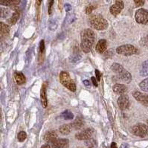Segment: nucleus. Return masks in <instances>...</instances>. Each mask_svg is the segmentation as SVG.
Listing matches in <instances>:
<instances>
[{
  "label": "nucleus",
  "mask_w": 148,
  "mask_h": 148,
  "mask_svg": "<svg viewBox=\"0 0 148 148\" xmlns=\"http://www.w3.org/2000/svg\"><path fill=\"white\" fill-rule=\"evenodd\" d=\"M10 14V11L7 8H1V17L5 18L8 16Z\"/></svg>",
  "instance_id": "29"
},
{
  "label": "nucleus",
  "mask_w": 148,
  "mask_h": 148,
  "mask_svg": "<svg viewBox=\"0 0 148 148\" xmlns=\"http://www.w3.org/2000/svg\"><path fill=\"white\" fill-rule=\"evenodd\" d=\"M93 133H94V130L92 128H87V129L84 130L80 131V132L77 133L75 135V138L77 140H80V141H83V140L87 141V140L90 139Z\"/></svg>",
  "instance_id": "8"
},
{
  "label": "nucleus",
  "mask_w": 148,
  "mask_h": 148,
  "mask_svg": "<svg viewBox=\"0 0 148 148\" xmlns=\"http://www.w3.org/2000/svg\"><path fill=\"white\" fill-rule=\"evenodd\" d=\"M26 138H27L26 132H24V131H21V132H19V133H18L17 138H18V140H19V141H20V142H23V141H24Z\"/></svg>",
  "instance_id": "28"
},
{
  "label": "nucleus",
  "mask_w": 148,
  "mask_h": 148,
  "mask_svg": "<svg viewBox=\"0 0 148 148\" xmlns=\"http://www.w3.org/2000/svg\"><path fill=\"white\" fill-rule=\"evenodd\" d=\"M54 1H49V14H51V7H52Z\"/></svg>",
  "instance_id": "33"
},
{
  "label": "nucleus",
  "mask_w": 148,
  "mask_h": 148,
  "mask_svg": "<svg viewBox=\"0 0 148 148\" xmlns=\"http://www.w3.org/2000/svg\"><path fill=\"white\" fill-rule=\"evenodd\" d=\"M64 8H65V10H66V11H70L71 10V6L69 4H66L64 5Z\"/></svg>",
  "instance_id": "36"
},
{
  "label": "nucleus",
  "mask_w": 148,
  "mask_h": 148,
  "mask_svg": "<svg viewBox=\"0 0 148 148\" xmlns=\"http://www.w3.org/2000/svg\"><path fill=\"white\" fill-rule=\"evenodd\" d=\"M80 58H81V56H80V51H78L77 52H76V49H75L74 53L73 54H72V56L71 57L70 60H71V62H73V63H76V62H77L78 60H80Z\"/></svg>",
  "instance_id": "24"
},
{
  "label": "nucleus",
  "mask_w": 148,
  "mask_h": 148,
  "mask_svg": "<svg viewBox=\"0 0 148 148\" xmlns=\"http://www.w3.org/2000/svg\"><path fill=\"white\" fill-rule=\"evenodd\" d=\"M14 77H15V80H16L18 85H22L26 81V78L25 77V75L21 72H15Z\"/></svg>",
  "instance_id": "19"
},
{
  "label": "nucleus",
  "mask_w": 148,
  "mask_h": 148,
  "mask_svg": "<svg viewBox=\"0 0 148 148\" xmlns=\"http://www.w3.org/2000/svg\"><path fill=\"white\" fill-rule=\"evenodd\" d=\"M118 105L121 110H125L129 108L130 100L127 95H121L118 99Z\"/></svg>",
  "instance_id": "12"
},
{
  "label": "nucleus",
  "mask_w": 148,
  "mask_h": 148,
  "mask_svg": "<svg viewBox=\"0 0 148 148\" xmlns=\"http://www.w3.org/2000/svg\"><path fill=\"white\" fill-rule=\"evenodd\" d=\"M41 148H51V146L49 144H45V145H42V146L41 147Z\"/></svg>",
  "instance_id": "40"
},
{
  "label": "nucleus",
  "mask_w": 148,
  "mask_h": 148,
  "mask_svg": "<svg viewBox=\"0 0 148 148\" xmlns=\"http://www.w3.org/2000/svg\"><path fill=\"white\" fill-rule=\"evenodd\" d=\"M124 8V2L123 1H115L113 5H112L110 8V11L111 14L113 16H118L121 13V11Z\"/></svg>",
  "instance_id": "10"
},
{
  "label": "nucleus",
  "mask_w": 148,
  "mask_h": 148,
  "mask_svg": "<svg viewBox=\"0 0 148 148\" xmlns=\"http://www.w3.org/2000/svg\"><path fill=\"white\" fill-rule=\"evenodd\" d=\"M117 53L121 55L124 56H131L133 54H138L139 51L134 45L126 44V45H121L116 49Z\"/></svg>",
  "instance_id": "5"
},
{
  "label": "nucleus",
  "mask_w": 148,
  "mask_h": 148,
  "mask_svg": "<svg viewBox=\"0 0 148 148\" xmlns=\"http://www.w3.org/2000/svg\"><path fill=\"white\" fill-rule=\"evenodd\" d=\"M135 18L136 22L139 24H148V11L145 8L138 9L136 11Z\"/></svg>",
  "instance_id": "7"
},
{
  "label": "nucleus",
  "mask_w": 148,
  "mask_h": 148,
  "mask_svg": "<svg viewBox=\"0 0 148 148\" xmlns=\"http://www.w3.org/2000/svg\"><path fill=\"white\" fill-rule=\"evenodd\" d=\"M92 81L93 85H94L95 86V87H97V86H98V82H97V80H96L95 77H92Z\"/></svg>",
  "instance_id": "37"
},
{
  "label": "nucleus",
  "mask_w": 148,
  "mask_h": 148,
  "mask_svg": "<svg viewBox=\"0 0 148 148\" xmlns=\"http://www.w3.org/2000/svg\"><path fill=\"white\" fill-rule=\"evenodd\" d=\"M140 75L142 77H146L148 75V60L141 64L140 69Z\"/></svg>",
  "instance_id": "21"
},
{
  "label": "nucleus",
  "mask_w": 148,
  "mask_h": 148,
  "mask_svg": "<svg viewBox=\"0 0 148 148\" xmlns=\"http://www.w3.org/2000/svg\"><path fill=\"white\" fill-rule=\"evenodd\" d=\"M10 32V27L5 23L1 22L0 23V34H1V38L7 37Z\"/></svg>",
  "instance_id": "17"
},
{
  "label": "nucleus",
  "mask_w": 148,
  "mask_h": 148,
  "mask_svg": "<svg viewBox=\"0 0 148 148\" xmlns=\"http://www.w3.org/2000/svg\"><path fill=\"white\" fill-rule=\"evenodd\" d=\"M106 48H107V42H106V40H100L98 41V42L96 45V51H98V53L101 54V53H103L106 50Z\"/></svg>",
  "instance_id": "15"
},
{
  "label": "nucleus",
  "mask_w": 148,
  "mask_h": 148,
  "mask_svg": "<svg viewBox=\"0 0 148 148\" xmlns=\"http://www.w3.org/2000/svg\"><path fill=\"white\" fill-rule=\"evenodd\" d=\"M52 148H68L69 141L66 138H57L55 141L51 143Z\"/></svg>",
  "instance_id": "11"
},
{
  "label": "nucleus",
  "mask_w": 148,
  "mask_h": 148,
  "mask_svg": "<svg viewBox=\"0 0 148 148\" xmlns=\"http://www.w3.org/2000/svg\"><path fill=\"white\" fill-rule=\"evenodd\" d=\"M81 43L80 47L84 53H89L92 49L95 39V32L92 29L86 28L83 30L80 34Z\"/></svg>",
  "instance_id": "1"
},
{
  "label": "nucleus",
  "mask_w": 148,
  "mask_h": 148,
  "mask_svg": "<svg viewBox=\"0 0 148 148\" xmlns=\"http://www.w3.org/2000/svg\"><path fill=\"white\" fill-rule=\"evenodd\" d=\"M95 9V6L94 5H89L86 8V14H90L92 12V11Z\"/></svg>",
  "instance_id": "31"
},
{
  "label": "nucleus",
  "mask_w": 148,
  "mask_h": 148,
  "mask_svg": "<svg viewBox=\"0 0 148 148\" xmlns=\"http://www.w3.org/2000/svg\"><path fill=\"white\" fill-rule=\"evenodd\" d=\"M147 124H148V120H147Z\"/></svg>",
  "instance_id": "42"
},
{
  "label": "nucleus",
  "mask_w": 148,
  "mask_h": 148,
  "mask_svg": "<svg viewBox=\"0 0 148 148\" xmlns=\"http://www.w3.org/2000/svg\"><path fill=\"white\" fill-rule=\"evenodd\" d=\"M143 44L148 49V35L143 40Z\"/></svg>",
  "instance_id": "35"
},
{
  "label": "nucleus",
  "mask_w": 148,
  "mask_h": 148,
  "mask_svg": "<svg viewBox=\"0 0 148 148\" xmlns=\"http://www.w3.org/2000/svg\"><path fill=\"white\" fill-rule=\"evenodd\" d=\"M111 69L118 75L119 78L126 84H130L132 80V75L129 71H127L121 64L114 63L111 66Z\"/></svg>",
  "instance_id": "3"
},
{
  "label": "nucleus",
  "mask_w": 148,
  "mask_h": 148,
  "mask_svg": "<svg viewBox=\"0 0 148 148\" xmlns=\"http://www.w3.org/2000/svg\"><path fill=\"white\" fill-rule=\"evenodd\" d=\"M133 98L145 106H148V94H142L140 92L135 91L132 92Z\"/></svg>",
  "instance_id": "9"
},
{
  "label": "nucleus",
  "mask_w": 148,
  "mask_h": 148,
  "mask_svg": "<svg viewBox=\"0 0 148 148\" xmlns=\"http://www.w3.org/2000/svg\"><path fill=\"white\" fill-rule=\"evenodd\" d=\"M113 91L115 94L124 95V93L127 91V88L124 84H116L113 86Z\"/></svg>",
  "instance_id": "16"
},
{
  "label": "nucleus",
  "mask_w": 148,
  "mask_h": 148,
  "mask_svg": "<svg viewBox=\"0 0 148 148\" xmlns=\"http://www.w3.org/2000/svg\"><path fill=\"white\" fill-rule=\"evenodd\" d=\"M47 83L45 82L42 84L41 92H40V98L42 101V104L44 108H46L48 106V100L47 96H46V87H47Z\"/></svg>",
  "instance_id": "13"
},
{
  "label": "nucleus",
  "mask_w": 148,
  "mask_h": 148,
  "mask_svg": "<svg viewBox=\"0 0 148 148\" xmlns=\"http://www.w3.org/2000/svg\"><path fill=\"white\" fill-rule=\"evenodd\" d=\"M62 117L66 120H71L74 119V114L71 112L69 111V110H66V111L62 112Z\"/></svg>",
  "instance_id": "25"
},
{
  "label": "nucleus",
  "mask_w": 148,
  "mask_h": 148,
  "mask_svg": "<svg viewBox=\"0 0 148 148\" xmlns=\"http://www.w3.org/2000/svg\"><path fill=\"white\" fill-rule=\"evenodd\" d=\"M86 145H88V146H89V147H91V148H95L96 147L95 141L93 139H91V138L86 141Z\"/></svg>",
  "instance_id": "30"
},
{
  "label": "nucleus",
  "mask_w": 148,
  "mask_h": 148,
  "mask_svg": "<svg viewBox=\"0 0 148 148\" xmlns=\"http://www.w3.org/2000/svg\"><path fill=\"white\" fill-rule=\"evenodd\" d=\"M44 51H45V42H44V40H41L40 42V51H39V57H40L41 55V58H40L39 60L40 62V60L43 59V54H44Z\"/></svg>",
  "instance_id": "26"
},
{
  "label": "nucleus",
  "mask_w": 148,
  "mask_h": 148,
  "mask_svg": "<svg viewBox=\"0 0 148 148\" xmlns=\"http://www.w3.org/2000/svg\"><path fill=\"white\" fill-rule=\"evenodd\" d=\"M43 138L46 142L51 143L58 138V134H57V132L54 130L49 131V132H47L45 135H44Z\"/></svg>",
  "instance_id": "14"
},
{
  "label": "nucleus",
  "mask_w": 148,
  "mask_h": 148,
  "mask_svg": "<svg viewBox=\"0 0 148 148\" xmlns=\"http://www.w3.org/2000/svg\"><path fill=\"white\" fill-rule=\"evenodd\" d=\"M89 23L91 26L98 31H103L108 27V22L101 14H92L89 17Z\"/></svg>",
  "instance_id": "2"
},
{
  "label": "nucleus",
  "mask_w": 148,
  "mask_h": 148,
  "mask_svg": "<svg viewBox=\"0 0 148 148\" xmlns=\"http://www.w3.org/2000/svg\"><path fill=\"white\" fill-rule=\"evenodd\" d=\"M88 148H91V147H88Z\"/></svg>",
  "instance_id": "43"
},
{
  "label": "nucleus",
  "mask_w": 148,
  "mask_h": 148,
  "mask_svg": "<svg viewBox=\"0 0 148 148\" xmlns=\"http://www.w3.org/2000/svg\"><path fill=\"white\" fill-rule=\"evenodd\" d=\"M95 75H96V77H97V80L98 81H100L101 80V72L98 71V69L95 70Z\"/></svg>",
  "instance_id": "34"
},
{
  "label": "nucleus",
  "mask_w": 148,
  "mask_h": 148,
  "mask_svg": "<svg viewBox=\"0 0 148 148\" xmlns=\"http://www.w3.org/2000/svg\"><path fill=\"white\" fill-rule=\"evenodd\" d=\"M19 18V13L17 11H16L14 14H12L11 17L8 20V23H10L11 25H14L16 22L18 21Z\"/></svg>",
  "instance_id": "23"
},
{
  "label": "nucleus",
  "mask_w": 148,
  "mask_h": 148,
  "mask_svg": "<svg viewBox=\"0 0 148 148\" xmlns=\"http://www.w3.org/2000/svg\"><path fill=\"white\" fill-rule=\"evenodd\" d=\"M71 127H72V129L76 130H80L83 127H84V119H83L81 117H78L77 119H75V120L74 121L73 123H71Z\"/></svg>",
  "instance_id": "18"
},
{
  "label": "nucleus",
  "mask_w": 148,
  "mask_h": 148,
  "mask_svg": "<svg viewBox=\"0 0 148 148\" xmlns=\"http://www.w3.org/2000/svg\"><path fill=\"white\" fill-rule=\"evenodd\" d=\"M60 81L62 85L64 86L65 87L67 88L69 90L71 91V92L76 91V85L67 71H61L60 75Z\"/></svg>",
  "instance_id": "4"
},
{
  "label": "nucleus",
  "mask_w": 148,
  "mask_h": 148,
  "mask_svg": "<svg viewBox=\"0 0 148 148\" xmlns=\"http://www.w3.org/2000/svg\"><path fill=\"white\" fill-rule=\"evenodd\" d=\"M132 132L135 136L144 138L148 135V127L146 124L139 123L132 127Z\"/></svg>",
  "instance_id": "6"
},
{
  "label": "nucleus",
  "mask_w": 148,
  "mask_h": 148,
  "mask_svg": "<svg viewBox=\"0 0 148 148\" xmlns=\"http://www.w3.org/2000/svg\"><path fill=\"white\" fill-rule=\"evenodd\" d=\"M120 148H129V146H128L127 144H122V145H121Z\"/></svg>",
  "instance_id": "39"
},
{
  "label": "nucleus",
  "mask_w": 148,
  "mask_h": 148,
  "mask_svg": "<svg viewBox=\"0 0 148 148\" xmlns=\"http://www.w3.org/2000/svg\"><path fill=\"white\" fill-rule=\"evenodd\" d=\"M20 2L19 0H1L0 1V4L2 5H5V6H17L18 4Z\"/></svg>",
  "instance_id": "22"
},
{
  "label": "nucleus",
  "mask_w": 148,
  "mask_h": 148,
  "mask_svg": "<svg viewBox=\"0 0 148 148\" xmlns=\"http://www.w3.org/2000/svg\"><path fill=\"white\" fill-rule=\"evenodd\" d=\"M139 87L144 92H148V77L140 83Z\"/></svg>",
  "instance_id": "27"
},
{
  "label": "nucleus",
  "mask_w": 148,
  "mask_h": 148,
  "mask_svg": "<svg viewBox=\"0 0 148 148\" xmlns=\"http://www.w3.org/2000/svg\"><path fill=\"white\" fill-rule=\"evenodd\" d=\"M71 130H72V127H71V124H63V125L60 126L59 128L60 132L63 135H69L71 132Z\"/></svg>",
  "instance_id": "20"
},
{
  "label": "nucleus",
  "mask_w": 148,
  "mask_h": 148,
  "mask_svg": "<svg viewBox=\"0 0 148 148\" xmlns=\"http://www.w3.org/2000/svg\"><path fill=\"white\" fill-rule=\"evenodd\" d=\"M111 148H118V147H117V145H116V144H115V142L112 143Z\"/></svg>",
  "instance_id": "41"
},
{
  "label": "nucleus",
  "mask_w": 148,
  "mask_h": 148,
  "mask_svg": "<svg viewBox=\"0 0 148 148\" xmlns=\"http://www.w3.org/2000/svg\"><path fill=\"white\" fill-rule=\"evenodd\" d=\"M134 3L136 4V7H140V6L144 5V4L145 3V1L144 0H135Z\"/></svg>",
  "instance_id": "32"
},
{
  "label": "nucleus",
  "mask_w": 148,
  "mask_h": 148,
  "mask_svg": "<svg viewBox=\"0 0 148 148\" xmlns=\"http://www.w3.org/2000/svg\"><path fill=\"white\" fill-rule=\"evenodd\" d=\"M84 84L86 86H87V87H90V83L88 80H84Z\"/></svg>",
  "instance_id": "38"
}]
</instances>
